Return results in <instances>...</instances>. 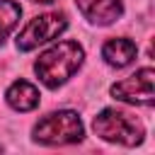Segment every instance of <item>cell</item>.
<instances>
[{"mask_svg": "<svg viewBox=\"0 0 155 155\" xmlns=\"http://www.w3.org/2000/svg\"><path fill=\"white\" fill-rule=\"evenodd\" d=\"M82 61H85V48L78 41H58L36 58L34 70L48 90H56L80 70Z\"/></svg>", "mask_w": 155, "mask_h": 155, "instance_id": "6da1fadb", "label": "cell"}, {"mask_svg": "<svg viewBox=\"0 0 155 155\" xmlns=\"http://www.w3.org/2000/svg\"><path fill=\"white\" fill-rule=\"evenodd\" d=\"M31 136L41 145H68V143H80L82 140L85 126H82L78 111L58 109V111H51L44 119H39Z\"/></svg>", "mask_w": 155, "mask_h": 155, "instance_id": "7a4b0ae2", "label": "cell"}, {"mask_svg": "<svg viewBox=\"0 0 155 155\" xmlns=\"http://www.w3.org/2000/svg\"><path fill=\"white\" fill-rule=\"evenodd\" d=\"M94 133L107 140V143H119L126 148H133L143 140L145 128L138 119H133L131 114L121 111V109H102L94 121H92Z\"/></svg>", "mask_w": 155, "mask_h": 155, "instance_id": "3957f363", "label": "cell"}, {"mask_svg": "<svg viewBox=\"0 0 155 155\" xmlns=\"http://www.w3.org/2000/svg\"><path fill=\"white\" fill-rule=\"evenodd\" d=\"M68 29V19L63 12H46L24 24V29L17 36V48L19 51H34L41 44H48L58 39Z\"/></svg>", "mask_w": 155, "mask_h": 155, "instance_id": "277c9868", "label": "cell"}, {"mask_svg": "<svg viewBox=\"0 0 155 155\" xmlns=\"http://www.w3.org/2000/svg\"><path fill=\"white\" fill-rule=\"evenodd\" d=\"M153 80H155V70L153 68H140L133 75L114 82L109 92H111V97H116L121 102L138 104V107H153V102H155Z\"/></svg>", "mask_w": 155, "mask_h": 155, "instance_id": "5b68a950", "label": "cell"}, {"mask_svg": "<svg viewBox=\"0 0 155 155\" xmlns=\"http://www.w3.org/2000/svg\"><path fill=\"white\" fill-rule=\"evenodd\" d=\"M82 17L92 24L107 27L124 15V0H75Z\"/></svg>", "mask_w": 155, "mask_h": 155, "instance_id": "8992f818", "label": "cell"}, {"mask_svg": "<svg viewBox=\"0 0 155 155\" xmlns=\"http://www.w3.org/2000/svg\"><path fill=\"white\" fill-rule=\"evenodd\" d=\"M138 48L131 39L126 36H119V39H109L104 46H102V58L111 65V68H126L128 63H133Z\"/></svg>", "mask_w": 155, "mask_h": 155, "instance_id": "52a82bcc", "label": "cell"}, {"mask_svg": "<svg viewBox=\"0 0 155 155\" xmlns=\"http://www.w3.org/2000/svg\"><path fill=\"white\" fill-rule=\"evenodd\" d=\"M5 99L15 111H31L39 107V90L27 80H15L7 87Z\"/></svg>", "mask_w": 155, "mask_h": 155, "instance_id": "ba28073f", "label": "cell"}, {"mask_svg": "<svg viewBox=\"0 0 155 155\" xmlns=\"http://www.w3.org/2000/svg\"><path fill=\"white\" fill-rule=\"evenodd\" d=\"M19 17H22V7L15 0H0V44L17 27Z\"/></svg>", "mask_w": 155, "mask_h": 155, "instance_id": "9c48e42d", "label": "cell"}, {"mask_svg": "<svg viewBox=\"0 0 155 155\" xmlns=\"http://www.w3.org/2000/svg\"><path fill=\"white\" fill-rule=\"evenodd\" d=\"M34 2H44L46 5V2H53V0H34Z\"/></svg>", "mask_w": 155, "mask_h": 155, "instance_id": "30bf717a", "label": "cell"}]
</instances>
